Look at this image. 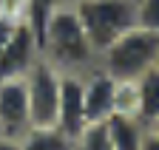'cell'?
<instances>
[{
  "label": "cell",
  "mask_w": 159,
  "mask_h": 150,
  "mask_svg": "<svg viewBox=\"0 0 159 150\" xmlns=\"http://www.w3.org/2000/svg\"><path fill=\"white\" fill-rule=\"evenodd\" d=\"M139 150H159V136L151 133V130H145V136H142V147Z\"/></svg>",
  "instance_id": "e0dca14e"
},
{
  "label": "cell",
  "mask_w": 159,
  "mask_h": 150,
  "mask_svg": "<svg viewBox=\"0 0 159 150\" xmlns=\"http://www.w3.org/2000/svg\"><path fill=\"white\" fill-rule=\"evenodd\" d=\"M94 54H102L119 34L136 26L134 0H74L71 3Z\"/></svg>",
  "instance_id": "7a4b0ae2"
},
{
  "label": "cell",
  "mask_w": 159,
  "mask_h": 150,
  "mask_svg": "<svg viewBox=\"0 0 159 150\" xmlns=\"http://www.w3.org/2000/svg\"><path fill=\"white\" fill-rule=\"evenodd\" d=\"M29 0H0V14L11 17V20H26Z\"/></svg>",
  "instance_id": "2e32d148"
},
{
  "label": "cell",
  "mask_w": 159,
  "mask_h": 150,
  "mask_svg": "<svg viewBox=\"0 0 159 150\" xmlns=\"http://www.w3.org/2000/svg\"><path fill=\"white\" fill-rule=\"evenodd\" d=\"M114 114L136 116L139 119V91H136V79H116V88H114Z\"/></svg>",
  "instance_id": "7c38bea8"
},
{
  "label": "cell",
  "mask_w": 159,
  "mask_h": 150,
  "mask_svg": "<svg viewBox=\"0 0 159 150\" xmlns=\"http://www.w3.org/2000/svg\"><path fill=\"white\" fill-rule=\"evenodd\" d=\"M74 150H114L108 130H105V122H88L74 136Z\"/></svg>",
  "instance_id": "4fadbf2b"
},
{
  "label": "cell",
  "mask_w": 159,
  "mask_h": 150,
  "mask_svg": "<svg viewBox=\"0 0 159 150\" xmlns=\"http://www.w3.org/2000/svg\"><path fill=\"white\" fill-rule=\"evenodd\" d=\"M99 57H102V71H108L114 79H139L148 68L156 65L159 34L134 26L125 34H119Z\"/></svg>",
  "instance_id": "3957f363"
},
{
  "label": "cell",
  "mask_w": 159,
  "mask_h": 150,
  "mask_svg": "<svg viewBox=\"0 0 159 150\" xmlns=\"http://www.w3.org/2000/svg\"><path fill=\"white\" fill-rule=\"evenodd\" d=\"M31 127L29 116V96H26V79H0V136L17 139Z\"/></svg>",
  "instance_id": "8992f818"
},
{
  "label": "cell",
  "mask_w": 159,
  "mask_h": 150,
  "mask_svg": "<svg viewBox=\"0 0 159 150\" xmlns=\"http://www.w3.org/2000/svg\"><path fill=\"white\" fill-rule=\"evenodd\" d=\"M136 91H139V122L151 125L159 116V68H148L142 77L136 79Z\"/></svg>",
  "instance_id": "8fae6325"
},
{
  "label": "cell",
  "mask_w": 159,
  "mask_h": 150,
  "mask_svg": "<svg viewBox=\"0 0 159 150\" xmlns=\"http://www.w3.org/2000/svg\"><path fill=\"white\" fill-rule=\"evenodd\" d=\"M40 60V40L29 20H20L14 34L0 45V79L26 77V71Z\"/></svg>",
  "instance_id": "5b68a950"
},
{
  "label": "cell",
  "mask_w": 159,
  "mask_h": 150,
  "mask_svg": "<svg viewBox=\"0 0 159 150\" xmlns=\"http://www.w3.org/2000/svg\"><path fill=\"white\" fill-rule=\"evenodd\" d=\"M134 11H136V26L159 34V0H134Z\"/></svg>",
  "instance_id": "9a60e30c"
},
{
  "label": "cell",
  "mask_w": 159,
  "mask_h": 150,
  "mask_svg": "<svg viewBox=\"0 0 159 150\" xmlns=\"http://www.w3.org/2000/svg\"><path fill=\"white\" fill-rule=\"evenodd\" d=\"M57 127L68 136H77L85 127V99H83V77L77 71H63L60 77V105H57Z\"/></svg>",
  "instance_id": "52a82bcc"
},
{
  "label": "cell",
  "mask_w": 159,
  "mask_h": 150,
  "mask_svg": "<svg viewBox=\"0 0 159 150\" xmlns=\"http://www.w3.org/2000/svg\"><path fill=\"white\" fill-rule=\"evenodd\" d=\"M60 77L63 71L54 68L48 60L40 57L26 71V96H29V116L31 127H51L57 125V105H60Z\"/></svg>",
  "instance_id": "277c9868"
},
{
  "label": "cell",
  "mask_w": 159,
  "mask_h": 150,
  "mask_svg": "<svg viewBox=\"0 0 159 150\" xmlns=\"http://www.w3.org/2000/svg\"><path fill=\"white\" fill-rule=\"evenodd\" d=\"M105 130H108V139H111L114 150H139V147H142V136H145L148 125H142L136 116L111 114L105 119Z\"/></svg>",
  "instance_id": "9c48e42d"
},
{
  "label": "cell",
  "mask_w": 159,
  "mask_h": 150,
  "mask_svg": "<svg viewBox=\"0 0 159 150\" xmlns=\"http://www.w3.org/2000/svg\"><path fill=\"white\" fill-rule=\"evenodd\" d=\"M148 130H151V133H156V136H159V116H156V119H153V122L148 125Z\"/></svg>",
  "instance_id": "d6986e66"
},
{
  "label": "cell",
  "mask_w": 159,
  "mask_h": 150,
  "mask_svg": "<svg viewBox=\"0 0 159 150\" xmlns=\"http://www.w3.org/2000/svg\"><path fill=\"white\" fill-rule=\"evenodd\" d=\"M156 68H159V57H156Z\"/></svg>",
  "instance_id": "ffe728a7"
},
{
  "label": "cell",
  "mask_w": 159,
  "mask_h": 150,
  "mask_svg": "<svg viewBox=\"0 0 159 150\" xmlns=\"http://www.w3.org/2000/svg\"><path fill=\"white\" fill-rule=\"evenodd\" d=\"M20 150H74V136L57 125L51 127H29L20 136Z\"/></svg>",
  "instance_id": "30bf717a"
},
{
  "label": "cell",
  "mask_w": 159,
  "mask_h": 150,
  "mask_svg": "<svg viewBox=\"0 0 159 150\" xmlns=\"http://www.w3.org/2000/svg\"><path fill=\"white\" fill-rule=\"evenodd\" d=\"M40 57L60 71H77L94 57V48L80 26L71 3H60L40 31Z\"/></svg>",
  "instance_id": "6da1fadb"
},
{
  "label": "cell",
  "mask_w": 159,
  "mask_h": 150,
  "mask_svg": "<svg viewBox=\"0 0 159 150\" xmlns=\"http://www.w3.org/2000/svg\"><path fill=\"white\" fill-rule=\"evenodd\" d=\"M114 88H116V79L108 71H94L91 77H83L85 125L88 122H105L114 114Z\"/></svg>",
  "instance_id": "ba28073f"
},
{
  "label": "cell",
  "mask_w": 159,
  "mask_h": 150,
  "mask_svg": "<svg viewBox=\"0 0 159 150\" xmlns=\"http://www.w3.org/2000/svg\"><path fill=\"white\" fill-rule=\"evenodd\" d=\"M66 3H74V0H66Z\"/></svg>",
  "instance_id": "44dd1931"
},
{
  "label": "cell",
  "mask_w": 159,
  "mask_h": 150,
  "mask_svg": "<svg viewBox=\"0 0 159 150\" xmlns=\"http://www.w3.org/2000/svg\"><path fill=\"white\" fill-rule=\"evenodd\" d=\"M60 3H66V0H29L26 20L31 23V28H34V34H37V40H40V31H43V26H46V20H48V14H51Z\"/></svg>",
  "instance_id": "5bb4252c"
},
{
  "label": "cell",
  "mask_w": 159,
  "mask_h": 150,
  "mask_svg": "<svg viewBox=\"0 0 159 150\" xmlns=\"http://www.w3.org/2000/svg\"><path fill=\"white\" fill-rule=\"evenodd\" d=\"M0 150H20V142H17V139H3V136H0Z\"/></svg>",
  "instance_id": "ac0fdd59"
}]
</instances>
